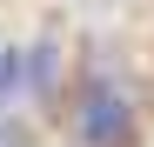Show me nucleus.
Here are the masks:
<instances>
[{"mask_svg":"<svg viewBox=\"0 0 154 147\" xmlns=\"http://www.w3.org/2000/svg\"><path fill=\"white\" fill-rule=\"evenodd\" d=\"M54 80H60V40L47 34V40H34V54H27V94H54Z\"/></svg>","mask_w":154,"mask_h":147,"instance_id":"obj_2","label":"nucleus"},{"mask_svg":"<svg viewBox=\"0 0 154 147\" xmlns=\"http://www.w3.org/2000/svg\"><path fill=\"white\" fill-rule=\"evenodd\" d=\"M14 87H20V47H0V107H14Z\"/></svg>","mask_w":154,"mask_h":147,"instance_id":"obj_3","label":"nucleus"},{"mask_svg":"<svg viewBox=\"0 0 154 147\" xmlns=\"http://www.w3.org/2000/svg\"><path fill=\"white\" fill-rule=\"evenodd\" d=\"M127 140H134V100L121 87L94 80L74 107V147H127Z\"/></svg>","mask_w":154,"mask_h":147,"instance_id":"obj_1","label":"nucleus"}]
</instances>
